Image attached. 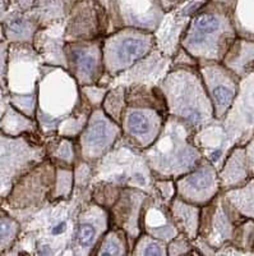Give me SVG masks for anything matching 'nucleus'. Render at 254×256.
<instances>
[{
  "instance_id": "obj_9",
  "label": "nucleus",
  "mask_w": 254,
  "mask_h": 256,
  "mask_svg": "<svg viewBox=\"0 0 254 256\" xmlns=\"http://www.w3.org/2000/svg\"><path fill=\"white\" fill-rule=\"evenodd\" d=\"M198 68L214 105L215 116L223 120L234 102L240 78L223 62L203 60L198 63Z\"/></svg>"
},
{
  "instance_id": "obj_2",
  "label": "nucleus",
  "mask_w": 254,
  "mask_h": 256,
  "mask_svg": "<svg viewBox=\"0 0 254 256\" xmlns=\"http://www.w3.org/2000/svg\"><path fill=\"white\" fill-rule=\"evenodd\" d=\"M233 6L210 0L194 13L182 38V46L198 62H223L238 38Z\"/></svg>"
},
{
  "instance_id": "obj_29",
  "label": "nucleus",
  "mask_w": 254,
  "mask_h": 256,
  "mask_svg": "<svg viewBox=\"0 0 254 256\" xmlns=\"http://www.w3.org/2000/svg\"><path fill=\"white\" fill-rule=\"evenodd\" d=\"M216 3H221V4H225V6H233L235 3V0H214Z\"/></svg>"
},
{
  "instance_id": "obj_12",
  "label": "nucleus",
  "mask_w": 254,
  "mask_h": 256,
  "mask_svg": "<svg viewBox=\"0 0 254 256\" xmlns=\"http://www.w3.org/2000/svg\"><path fill=\"white\" fill-rule=\"evenodd\" d=\"M175 184L178 198L201 208L211 202L221 192L219 170L206 158L192 172L178 178Z\"/></svg>"
},
{
  "instance_id": "obj_28",
  "label": "nucleus",
  "mask_w": 254,
  "mask_h": 256,
  "mask_svg": "<svg viewBox=\"0 0 254 256\" xmlns=\"http://www.w3.org/2000/svg\"><path fill=\"white\" fill-rule=\"evenodd\" d=\"M161 2L164 4V8L166 9V12H169V10H173V9L182 6L185 0H161Z\"/></svg>"
},
{
  "instance_id": "obj_30",
  "label": "nucleus",
  "mask_w": 254,
  "mask_h": 256,
  "mask_svg": "<svg viewBox=\"0 0 254 256\" xmlns=\"http://www.w3.org/2000/svg\"><path fill=\"white\" fill-rule=\"evenodd\" d=\"M253 254H254V251H253Z\"/></svg>"
},
{
  "instance_id": "obj_8",
  "label": "nucleus",
  "mask_w": 254,
  "mask_h": 256,
  "mask_svg": "<svg viewBox=\"0 0 254 256\" xmlns=\"http://www.w3.org/2000/svg\"><path fill=\"white\" fill-rule=\"evenodd\" d=\"M168 116L166 112L150 105L127 104L120 123L123 134L145 150L155 142Z\"/></svg>"
},
{
  "instance_id": "obj_5",
  "label": "nucleus",
  "mask_w": 254,
  "mask_h": 256,
  "mask_svg": "<svg viewBox=\"0 0 254 256\" xmlns=\"http://www.w3.org/2000/svg\"><path fill=\"white\" fill-rule=\"evenodd\" d=\"M156 48L153 32L123 27L102 38L105 74L109 81L148 56Z\"/></svg>"
},
{
  "instance_id": "obj_21",
  "label": "nucleus",
  "mask_w": 254,
  "mask_h": 256,
  "mask_svg": "<svg viewBox=\"0 0 254 256\" xmlns=\"http://www.w3.org/2000/svg\"><path fill=\"white\" fill-rule=\"evenodd\" d=\"M231 14L238 38L254 40V0H235Z\"/></svg>"
},
{
  "instance_id": "obj_16",
  "label": "nucleus",
  "mask_w": 254,
  "mask_h": 256,
  "mask_svg": "<svg viewBox=\"0 0 254 256\" xmlns=\"http://www.w3.org/2000/svg\"><path fill=\"white\" fill-rule=\"evenodd\" d=\"M110 226L109 210L93 202L92 198L87 201L79 212L74 248H92L93 252Z\"/></svg>"
},
{
  "instance_id": "obj_7",
  "label": "nucleus",
  "mask_w": 254,
  "mask_h": 256,
  "mask_svg": "<svg viewBox=\"0 0 254 256\" xmlns=\"http://www.w3.org/2000/svg\"><path fill=\"white\" fill-rule=\"evenodd\" d=\"M121 136L123 130L119 123L111 120L102 108L93 109L83 131L75 140L79 159L91 164L96 163Z\"/></svg>"
},
{
  "instance_id": "obj_20",
  "label": "nucleus",
  "mask_w": 254,
  "mask_h": 256,
  "mask_svg": "<svg viewBox=\"0 0 254 256\" xmlns=\"http://www.w3.org/2000/svg\"><path fill=\"white\" fill-rule=\"evenodd\" d=\"M226 200L244 218L254 220V177L252 176L243 186L223 191Z\"/></svg>"
},
{
  "instance_id": "obj_27",
  "label": "nucleus",
  "mask_w": 254,
  "mask_h": 256,
  "mask_svg": "<svg viewBox=\"0 0 254 256\" xmlns=\"http://www.w3.org/2000/svg\"><path fill=\"white\" fill-rule=\"evenodd\" d=\"M246 152H247V158H248V164L249 169H251L252 176L254 177V136L252 137L251 140L246 144Z\"/></svg>"
},
{
  "instance_id": "obj_4",
  "label": "nucleus",
  "mask_w": 254,
  "mask_h": 256,
  "mask_svg": "<svg viewBox=\"0 0 254 256\" xmlns=\"http://www.w3.org/2000/svg\"><path fill=\"white\" fill-rule=\"evenodd\" d=\"M92 182H109L121 187H132L156 195L153 173L143 150L123 136L109 152L92 164Z\"/></svg>"
},
{
  "instance_id": "obj_14",
  "label": "nucleus",
  "mask_w": 254,
  "mask_h": 256,
  "mask_svg": "<svg viewBox=\"0 0 254 256\" xmlns=\"http://www.w3.org/2000/svg\"><path fill=\"white\" fill-rule=\"evenodd\" d=\"M171 56H165L157 48L137 62L129 70L110 80L109 88L113 86H129V84H150L159 86L165 76L171 70Z\"/></svg>"
},
{
  "instance_id": "obj_24",
  "label": "nucleus",
  "mask_w": 254,
  "mask_h": 256,
  "mask_svg": "<svg viewBox=\"0 0 254 256\" xmlns=\"http://www.w3.org/2000/svg\"><path fill=\"white\" fill-rule=\"evenodd\" d=\"M132 255H168V244L142 233L134 244Z\"/></svg>"
},
{
  "instance_id": "obj_19",
  "label": "nucleus",
  "mask_w": 254,
  "mask_h": 256,
  "mask_svg": "<svg viewBox=\"0 0 254 256\" xmlns=\"http://www.w3.org/2000/svg\"><path fill=\"white\" fill-rule=\"evenodd\" d=\"M223 63L239 78L254 73V40L238 38L226 52Z\"/></svg>"
},
{
  "instance_id": "obj_13",
  "label": "nucleus",
  "mask_w": 254,
  "mask_h": 256,
  "mask_svg": "<svg viewBox=\"0 0 254 256\" xmlns=\"http://www.w3.org/2000/svg\"><path fill=\"white\" fill-rule=\"evenodd\" d=\"M148 195L150 194L142 190L123 187L119 198L114 206L109 210L110 224L113 227L120 228L127 233L132 250L138 237L142 234V208Z\"/></svg>"
},
{
  "instance_id": "obj_1",
  "label": "nucleus",
  "mask_w": 254,
  "mask_h": 256,
  "mask_svg": "<svg viewBox=\"0 0 254 256\" xmlns=\"http://www.w3.org/2000/svg\"><path fill=\"white\" fill-rule=\"evenodd\" d=\"M194 132L196 128L179 116H166L155 142L143 150L153 177L176 180L200 164L203 155L194 142Z\"/></svg>"
},
{
  "instance_id": "obj_22",
  "label": "nucleus",
  "mask_w": 254,
  "mask_h": 256,
  "mask_svg": "<svg viewBox=\"0 0 254 256\" xmlns=\"http://www.w3.org/2000/svg\"><path fill=\"white\" fill-rule=\"evenodd\" d=\"M97 251L93 255H129L132 254L127 233L120 228L111 227L105 233L97 244Z\"/></svg>"
},
{
  "instance_id": "obj_17",
  "label": "nucleus",
  "mask_w": 254,
  "mask_h": 256,
  "mask_svg": "<svg viewBox=\"0 0 254 256\" xmlns=\"http://www.w3.org/2000/svg\"><path fill=\"white\" fill-rule=\"evenodd\" d=\"M252 177L246 146H235L219 170L221 191L243 186Z\"/></svg>"
},
{
  "instance_id": "obj_3",
  "label": "nucleus",
  "mask_w": 254,
  "mask_h": 256,
  "mask_svg": "<svg viewBox=\"0 0 254 256\" xmlns=\"http://www.w3.org/2000/svg\"><path fill=\"white\" fill-rule=\"evenodd\" d=\"M169 114L179 116L194 128L216 120L210 95L198 66H175L159 84Z\"/></svg>"
},
{
  "instance_id": "obj_11",
  "label": "nucleus",
  "mask_w": 254,
  "mask_h": 256,
  "mask_svg": "<svg viewBox=\"0 0 254 256\" xmlns=\"http://www.w3.org/2000/svg\"><path fill=\"white\" fill-rule=\"evenodd\" d=\"M223 123L238 146H244L254 136V73L240 78L234 102Z\"/></svg>"
},
{
  "instance_id": "obj_23",
  "label": "nucleus",
  "mask_w": 254,
  "mask_h": 256,
  "mask_svg": "<svg viewBox=\"0 0 254 256\" xmlns=\"http://www.w3.org/2000/svg\"><path fill=\"white\" fill-rule=\"evenodd\" d=\"M102 109L105 113L120 124L123 114L127 108V88L125 86H113L105 96L102 102Z\"/></svg>"
},
{
  "instance_id": "obj_18",
  "label": "nucleus",
  "mask_w": 254,
  "mask_h": 256,
  "mask_svg": "<svg viewBox=\"0 0 254 256\" xmlns=\"http://www.w3.org/2000/svg\"><path fill=\"white\" fill-rule=\"evenodd\" d=\"M201 210H202L201 206L187 202L178 196H175L170 202V212L176 227L180 233L185 234L191 241L198 238Z\"/></svg>"
},
{
  "instance_id": "obj_15",
  "label": "nucleus",
  "mask_w": 254,
  "mask_h": 256,
  "mask_svg": "<svg viewBox=\"0 0 254 256\" xmlns=\"http://www.w3.org/2000/svg\"><path fill=\"white\" fill-rule=\"evenodd\" d=\"M142 233L169 244L179 234L170 212V204L165 202L159 195H148L141 214Z\"/></svg>"
},
{
  "instance_id": "obj_25",
  "label": "nucleus",
  "mask_w": 254,
  "mask_h": 256,
  "mask_svg": "<svg viewBox=\"0 0 254 256\" xmlns=\"http://www.w3.org/2000/svg\"><path fill=\"white\" fill-rule=\"evenodd\" d=\"M82 92H83L84 98L93 109L101 108L102 102H104L105 96L109 92L110 88L102 86V84H86V86H81Z\"/></svg>"
},
{
  "instance_id": "obj_6",
  "label": "nucleus",
  "mask_w": 254,
  "mask_h": 256,
  "mask_svg": "<svg viewBox=\"0 0 254 256\" xmlns=\"http://www.w3.org/2000/svg\"><path fill=\"white\" fill-rule=\"evenodd\" d=\"M105 9L111 26L110 34L123 27L155 32L166 14L161 0H109Z\"/></svg>"
},
{
  "instance_id": "obj_26",
  "label": "nucleus",
  "mask_w": 254,
  "mask_h": 256,
  "mask_svg": "<svg viewBox=\"0 0 254 256\" xmlns=\"http://www.w3.org/2000/svg\"><path fill=\"white\" fill-rule=\"evenodd\" d=\"M18 230V226L14 220L0 218V242L13 240Z\"/></svg>"
},
{
  "instance_id": "obj_10",
  "label": "nucleus",
  "mask_w": 254,
  "mask_h": 256,
  "mask_svg": "<svg viewBox=\"0 0 254 256\" xmlns=\"http://www.w3.org/2000/svg\"><path fill=\"white\" fill-rule=\"evenodd\" d=\"M102 38L70 41L65 44L68 70L81 86L98 84L104 77Z\"/></svg>"
}]
</instances>
